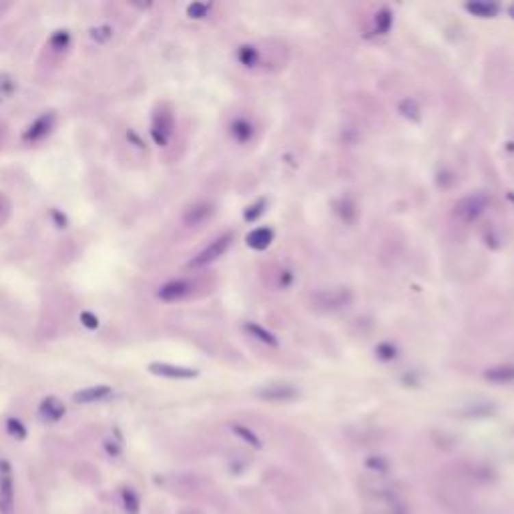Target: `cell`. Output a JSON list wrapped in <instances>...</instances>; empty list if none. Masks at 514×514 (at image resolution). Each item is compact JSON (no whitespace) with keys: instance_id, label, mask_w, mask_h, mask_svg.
Here are the masks:
<instances>
[{"instance_id":"cell-1","label":"cell","mask_w":514,"mask_h":514,"mask_svg":"<svg viewBox=\"0 0 514 514\" xmlns=\"http://www.w3.org/2000/svg\"><path fill=\"white\" fill-rule=\"evenodd\" d=\"M363 514H410V506L398 484L365 480L362 484Z\"/></svg>"},{"instance_id":"cell-2","label":"cell","mask_w":514,"mask_h":514,"mask_svg":"<svg viewBox=\"0 0 514 514\" xmlns=\"http://www.w3.org/2000/svg\"><path fill=\"white\" fill-rule=\"evenodd\" d=\"M432 494H434V500L442 509H446L448 513L452 514L470 513L472 506H474L466 486L460 483L458 478H446V480H440L438 484H434Z\"/></svg>"},{"instance_id":"cell-3","label":"cell","mask_w":514,"mask_h":514,"mask_svg":"<svg viewBox=\"0 0 514 514\" xmlns=\"http://www.w3.org/2000/svg\"><path fill=\"white\" fill-rule=\"evenodd\" d=\"M264 483L272 488V492L277 496V500L283 502H296L302 496V488L294 478L285 476L283 472H268V476H264Z\"/></svg>"},{"instance_id":"cell-4","label":"cell","mask_w":514,"mask_h":514,"mask_svg":"<svg viewBox=\"0 0 514 514\" xmlns=\"http://www.w3.org/2000/svg\"><path fill=\"white\" fill-rule=\"evenodd\" d=\"M0 514H14V472L8 460H0Z\"/></svg>"},{"instance_id":"cell-5","label":"cell","mask_w":514,"mask_h":514,"mask_svg":"<svg viewBox=\"0 0 514 514\" xmlns=\"http://www.w3.org/2000/svg\"><path fill=\"white\" fill-rule=\"evenodd\" d=\"M231 242H233V235H231V233H225V235L213 240L203 251H199V253L189 261V266H191V268H205V266H209L213 261H217L219 257L225 255V251L229 249Z\"/></svg>"},{"instance_id":"cell-6","label":"cell","mask_w":514,"mask_h":514,"mask_svg":"<svg viewBox=\"0 0 514 514\" xmlns=\"http://www.w3.org/2000/svg\"><path fill=\"white\" fill-rule=\"evenodd\" d=\"M488 207V197L484 193H474V195H468V197H462L456 207H454V213L458 219L470 223L474 219H478Z\"/></svg>"},{"instance_id":"cell-7","label":"cell","mask_w":514,"mask_h":514,"mask_svg":"<svg viewBox=\"0 0 514 514\" xmlns=\"http://www.w3.org/2000/svg\"><path fill=\"white\" fill-rule=\"evenodd\" d=\"M151 135L153 141L159 145V147H165L173 135V117L171 113H165V111H159L155 117H153L151 125Z\"/></svg>"},{"instance_id":"cell-8","label":"cell","mask_w":514,"mask_h":514,"mask_svg":"<svg viewBox=\"0 0 514 514\" xmlns=\"http://www.w3.org/2000/svg\"><path fill=\"white\" fill-rule=\"evenodd\" d=\"M191 294V283L187 279H171L167 283H163L157 292V298L161 302H181L183 298H187Z\"/></svg>"},{"instance_id":"cell-9","label":"cell","mask_w":514,"mask_h":514,"mask_svg":"<svg viewBox=\"0 0 514 514\" xmlns=\"http://www.w3.org/2000/svg\"><path fill=\"white\" fill-rule=\"evenodd\" d=\"M149 372L155 376L171 378V380H189V378L197 376V370H193V368H183V365H173V363L165 362H151Z\"/></svg>"},{"instance_id":"cell-10","label":"cell","mask_w":514,"mask_h":514,"mask_svg":"<svg viewBox=\"0 0 514 514\" xmlns=\"http://www.w3.org/2000/svg\"><path fill=\"white\" fill-rule=\"evenodd\" d=\"M53 125H55V115L53 113H44L40 115L38 119L29 125V129L25 131L23 139L29 141V143H36V141H42L51 131H53Z\"/></svg>"},{"instance_id":"cell-11","label":"cell","mask_w":514,"mask_h":514,"mask_svg":"<svg viewBox=\"0 0 514 514\" xmlns=\"http://www.w3.org/2000/svg\"><path fill=\"white\" fill-rule=\"evenodd\" d=\"M257 398H261L266 402H290V400L298 398V390L290 384H270V386H264L261 390H257Z\"/></svg>"},{"instance_id":"cell-12","label":"cell","mask_w":514,"mask_h":514,"mask_svg":"<svg viewBox=\"0 0 514 514\" xmlns=\"http://www.w3.org/2000/svg\"><path fill=\"white\" fill-rule=\"evenodd\" d=\"M66 408L62 404V400H59L57 396H47L40 404H38V416L44 422H59L64 418Z\"/></svg>"},{"instance_id":"cell-13","label":"cell","mask_w":514,"mask_h":514,"mask_svg":"<svg viewBox=\"0 0 514 514\" xmlns=\"http://www.w3.org/2000/svg\"><path fill=\"white\" fill-rule=\"evenodd\" d=\"M213 211H215V209H213L211 203H207V201H199V203L191 205L187 211L183 213V223H185V225H189V227L201 225V223H205V221L211 217Z\"/></svg>"},{"instance_id":"cell-14","label":"cell","mask_w":514,"mask_h":514,"mask_svg":"<svg viewBox=\"0 0 514 514\" xmlns=\"http://www.w3.org/2000/svg\"><path fill=\"white\" fill-rule=\"evenodd\" d=\"M113 394V388L107 386V384H99V386H89V388H83L79 392H75L73 396V402L77 404H92V402H103L105 398H109Z\"/></svg>"},{"instance_id":"cell-15","label":"cell","mask_w":514,"mask_h":514,"mask_svg":"<svg viewBox=\"0 0 514 514\" xmlns=\"http://www.w3.org/2000/svg\"><path fill=\"white\" fill-rule=\"evenodd\" d=\"M350 300V296H348V292H342V290H335V292H324V294H320L318 298H316V303L318 305H324L326 309H337V307H342V305H346Z\"/></svg>"},{"instance_id":"cell-16","label":"cell","mask_w":514,"mask_h":514,"mask_svg":"<svg viewBox=\"0 0 514 514\" xmlns=\"http://www.w3.org/2000/svg\"><path fill=\"white\" fill-rule=\"evenodd\" d=\"M272 229H268V227H257V229H253V231L247 235V245H249L251 249L261 251V249H266V247L272 243Z\"/></svg>"},{"instance_id":"cell-17","label":"cell","mask_w":514,"mask_h":514,"mask_svg":"<svg viewBox=\"0 0 514 514\" xmlns=\"http://www.w3.org/2000/svg\"><path fill=\"white\" fill-rule=\"evenodd\" d=\"M484 376H486V380H490L494 384H511V382H514V365L490 368Z\"/></svg>"},{"instance_id":"cell-18","label":"cell","mask_w":514,"mask_h":514,"mask_svg":"<svg viewBox=\"0 0 514 514\" xmlns=\"http://www.w3.org/2000/svg\"><path fill=\"white\" fill-rule=\"evenodd\" d=\"M121 498H123V506H125V513L127 514H139L141 511V500L137 496V492L133 488H121Z\"/></svg>"},{"instance_id":"cell-19","label":"cell","mask_w":514,"mask_h":514,"mask_svg":"<svg viewBox=\"0 0 514 514\" xmlns=\"http://www.w3.org/2000/svg\"><path fill=\"white\" fill-rule=\"evenodd\" d=\"M466 10L472 12L474 16H480V18H490L498 12V6L496 4H490V2H470L466 4Z\"/></svg>"},{"instance_id":"cell-20","label":"cell","mask_w":514,"mask_h":514,"mask_svg":"<svg viewBox=\"0 0 514 514\" xmlns=\"http://www.w3.org/2000/svg\"><path fill=\"white\" fill-rule=\"evenodd\" d=\"M113 34H115V29H113L111 25H97V27H92L91 32H89L91 40L92 42H97V44H107V42L113 38Z\"/></svg>"},{"instance_id":"cell-21","label":"cell","mask_w":514,"mask_h":514,"mask_svg":"<svg viewBox=\"0 0 514 514\" xmlns=\"http://www.w3.org/2000/svg\"><path fill=\"white\" fill-rule=\"evenodd\" d=\"M251 125L245 121V119H237V121L231 123V135L240 141V143H245L251 139Z\"/></svg>"},{"instance_id":"cell-22","label":"cell","mask_w":514,"mask_h":514,"mask_svg":"<svg viewBox=\"0 0 514 514\" xmlns=\"http://www.w3.org/2000/svg\"><path fill=\"white\" fill-rule=\"evenodd\" d=\"M245 330L251 333L255 339H259V342H264V344H268V346H277V339H275V335L272 332H268V330H264L261 326H257V324H247L245 326Z\"/></svg>"},{"instance_id":"cell-23","label":"cell","mask_w":514,"mask_h":514,"mask_svg":"<svg viewBox=\"0 0 514 514\" xmlns=\"http://www.w3.org/2000/svg\"><path fill=\"white\" fill-rule=\"evenodd\" d=\"M365 468L372 470L376 476H384V474L390 470V464H388V460L382 458V456H370V458L365 460Z\"/></svg>"},{"instance_id":"cell-24","label":"cell","mask_w":514,"mask_h":514,"mask_svg":"<svg viewBox=\"0 0 514 514\" xmlns=\"http://www.w3.org/2000/svg\"><path fill=\"white\" fill-rule=\"evenodd\" d=\"M231 430H233V432H235L242 440H245L247 444H251L253 448H261V440H259V438H257V436H255V434H253L247 426L233 424V426H231Z\"/></svg>"},{"instance_id":"cell-25","label":"cell","mask_w":514,"mask_h":514,"mask_svg":"<svg viewBox=\"0 0 514 514\" xmlns=\"http://www.w3.org/2000/svg\"><path fill=\"white\" fill-rule=\"evenodd\" d=\"M6 432L12 438H16V440H25L27 438V428H25V424L21 422L18 418H8L6 420Z\"/></svg>"},{"instance_id":"cell-26","label":"cell","mask_w":514,"mask_h":514,"mask_svg":"<svg viewBox=\"0 0 514 514\" xmlns=\"http://www.w3.org/2000/svg\"><path fill=\"white\" fill-rule=\"evenodd\" d=\"M390 27H392V14H390L388 8H382L376 14V31L380 32V34H386V32L390 31Z\"/></svg>"},{"instance_id":"cell-27","label":"cell","mask_w":514,"mask_h":514,"mask_svg":"<svg viewBox=\"0 0 514 514\" xmlns=\"http://www.w3.org/2000/svg\"><path fill=\"white\" fill-rule=\"evenodd\" d=\"M49 42H51V47H53L55 51H64V49H68V44H70V32L57 31L51 36Z\"/></svg>"},{"instance_id":"cell-28","label":"cell","mask_w":514,"mask_h":514,"mask_svg":"<svg viewBox=\"0 0 514 514\" xmlns=\"http://www.w3.org/2000/svg\"><path fill=\"white\" fill-rule=\"evenodd\" d=\"M400 113H402L404 117H408V119H414V121L420 119V109H418L416 101H412V99H406V101L400 105Z\"/></svg>"},{"instance_id":"cell-29","label":"cell","mask_w":514,"mask_h":514,"mask_svg":"<svg viewBox=\"0 0 514 514\" xmlns=\"http://www.w3.org/2000/svg\"><path fill=\"white\" fill-rule=\"evenodd\" d=\"M209 4H205V2H193V4H189L187 6V14L191 16V18H205L207 16V12H209Z\"/></svg>"},{"instance_id":"cell-30","label":"cell","mask_w":514,"mask_h":514,"mask_svg":"<svg viewBox=\"0 0 514 514\" xmlns=\"http://www.w3.org/2000/svg\"><path fill=\"white\" fill-rule=\"evenodd\" d=\"M240 61H242L245 66H253L255 61H257L255 49H253V47H242V51H240Z\"/></svg>"},{"instance_id":"cell-31","label":"cell","mask_w":514,"mask_h":514,"mask_svg":"<svg viewBox=\"0 0 514 514\" xmlns=\"http://www.w3.org/2000/svg\"><path fill=\"white\" fill-rule=\"evenodd\" d=\"M79 320H81V324H83L87 330H97V328H99V318H97L92 311H81Z\"/></svg>"},{"instance_id":"cell-32","label":"cell","mask_w":514,"mask_h":514,"mask_svg":"<svg viewBox=\"0 0 514 514\" xmlns=\"http://www.w3.org/2000/svg\"><path fill=\"white\" fill-rule=\"evenodd\" d=\"M53 217H55V221H57V225H59V227H66V217H64L61 211L53 209Z\"/></svg>"},{"instance_id":"cell-33","label":"cell","mask_w":514,"mask_h":514,"mask_svg":"<svg viewBox=\"0 0 514 514\" xmlns=\"http://www.w3.org/2000/svg\"><path fill=\"white\" fill-rule=\"evenodd\" d=\"M509 14H511V16L514 18V4H511V6H509Z\"/></svg>"},{"instance_id":"cell-34","label":"cell","mask_w":514,"mask_h":514,"mask_svg":"<svg viewBox=\"0 0 514 514\" xmlns=\"http://www.w3.org/2000/svg\"><path fill=\"white\" fill-rule=\"evenodd\" d=\"M2 97H4V92H2V89H0V101H2Z\"/></svg>"}]
</instances>
